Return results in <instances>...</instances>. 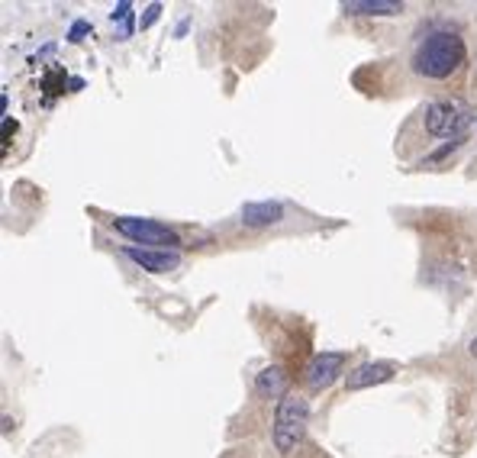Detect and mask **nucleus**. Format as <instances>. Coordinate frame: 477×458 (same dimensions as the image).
I'll list each match as a JSON object with an SVG mask.
<instances>
[{
  "instance_id": "423d86ee",
  "label": "nucleus",
  "mask_w": 477,
  "mask_h": 458,
  "mask_svg": "<svg viewBox=\"0 0 477 458\" xmlns=\"http://www.w3.org/2000/svg\"><path fill=\"white\" fill-rule=\"evenodd\" d=\"M123 252H126V258H133L142 271H148V275H168V271H175L177 265H181V255H177L175 249H139V246H126Z\"/></svg>"
},
{
  "instance_id": "20e7f679",
  "label": "nucleus",
  "mask_w": 477,
  "mask_h": 458,
  "mask_svg": "<svg viewBox=\"0 0 477 458\" xmlns=\"http://www.w3.org/2000/svg\"><path fill=\"white\" fill-rule=\"evenodd\" d=\"M468 123H471V110L455 104V100H439V104H432L426 110V129L432 136H442V139L458 136Z\"/></svg>"
},
{
  "instance_id": "9d476101",
  "label": "nucleus",
  "mask_w": 477,
  "mask_h": 458,
  "mask_svg": "<svg viewBox=\"0 0 477 458\" xmlns=\"http://www.w3.org/2000/svg\"><path fill=\"white\" fill-rule=\"evenodd\" d=\"M284 217V207L281 204H246L242 207V223L246 226H271Z\"/></svg>"
},
{
  "instance_id": "6e6552de",
  "label": "nucleus",
  "mask_w": 477,
  "mask_h": 458,
  "mask_svg": "<svg viewBox=\"0 0 477 458\" xmlns=\"http://www.w3.org/2000/svg\"><path fill=\"white\" fill-rule=\"evenodd\" d=\"M342 10L351 16H393L403 10V4L397 0H345Z\"/></svg>"
},
{
  "instance_id": "0eeeda50",
  "label": "nucleus",
  "mask_w": 477,
  "mask_h": 458,
  "mask_svg": "<svg viewBox=\"0 0 477 458\" xmlns=\"http://www.w3.org/2000/svg\"><path fill=\"white\" fill-rule=\"evenodd\" d=\"M393 371H397V365H390V361H365V365H358L355 371L345 378V384H349V391H365V388H371V384L390 381Z\"/></svg>"
},
{
  "instance_id": "f8f14e48",
  "label": "nucleus",
  "mask_w": 477,
  "mask_h": 458,
  "mask_svg": "<svg viewBox=\"0 0 477 458\" xmlns=\"http://www.w3.org/2000/svg\"><path fill=\"white\" fill-rule=\"evenodd\" d=\"M471 355L477 359V339H471Z\"/></svg>"
},
{
  "instance_id": "39448f33",
  "label": "nucleus",
  "mask_w": 477,
  "mask_h": 458,
  "mask_svg": "<svg viewBox=\"0 0 477 458\" xmlns=\"http://www.w3.org/2000/svg\"><path fill=\"white\" fill-rule=\"evenodd\" d=\"M342 365H345V355L342 352H319L307 361L303 368V381H307L309 391H323L329 388L332 381L342 374Z\"/></svg>"
},
{
  "instance_id": "1a4fd4ad",
  "label": "nucleus",
  "mask_w": 477,
  "mask_h": 458,
  "mask_svg": "<svg viewBox=\"0 0 477 458\" xmlns=\"http://www.w3.org/2000/svg\"><path fill=\"white\" fill-rule=\"evenodd\" d=\"M255 388H258V394L265 397H287V371H284L281 365H271L265 368V371L255 378Z\"/></svg>"
},
{
  "instance_id": "f257e3e1",
  "label": "nucleus",
  "mask_w": 477,
  "mask_h": 458,
  "mask_svg": "<svg viewBox=\"0 0 477 458\" xmlns=\"http://www.w3.org/2000/svg\"><path fill=\"white\" fill-rule=\"evenodd\" d=\"M464 62V43L449 29L426 36L413 52V71L420 78L429 81H445L449 75H455Z\"/></svg>"
},
{
  "instance_id": "7ed1b4c3",
  "label": "nucleus",
  "mask_w": 477,
  "mask_h": 458,
  "mask_svg": "<svg viewBox=\"0 0 477 458\" xmlns=\"http://www.w3.org/2000/svg\"><path fill=\"white\" fill-rule=\"evenodd\" d=\"M113 229L123 233L126 239L139 242L146 249H155V246H181L177 233L171 226L158 223V219H139V217H116L113 219Z\"/></svg>"
},
{
  "instance_id": "f03ea898",
  "label": "nucleus",
  "mask_w": 477,
  "mask_h": 458,
  "mask_svg": "<svg viewBox=\"0 0 477 458\" xmlns=\"http://www.w3.org/2000/svg\"><path fill=\"white\" fill-rule=\"evenodd\" d=\"M309 420V403L307 397L300 394H287L278 400V410H274V426H271V439L278 452H294L297 442L303 439V430H307Z\"/></svg>"
},
{
  "instance_id": "9b49d317",
  "label": "nucleus",
  "mask_w": 477,
  "mask_h": 458,
  "mask_svg": "<svg viewBox=\"0 0 477 458\" xmlns=\"http://www.w3.org/2000/svg\"><path fill=\"white\" fill-rule=\"evenodd\" d=\"M158 10H162V7H158V4H152V7L146 10V20H142V26H148V23L158 20Z\"/></svg>"
}]
</instances>
